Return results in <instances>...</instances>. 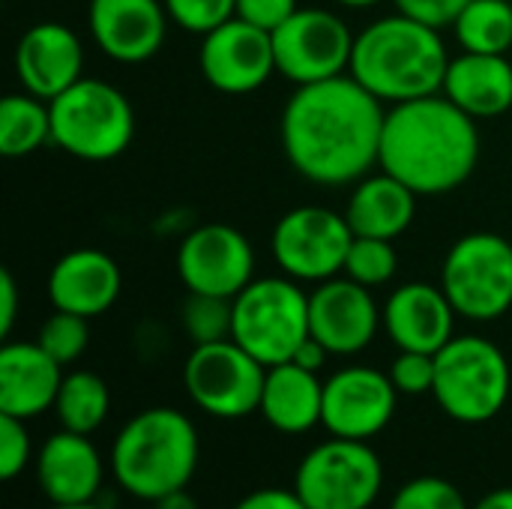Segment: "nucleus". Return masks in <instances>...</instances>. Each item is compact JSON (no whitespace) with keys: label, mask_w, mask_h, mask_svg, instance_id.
<instances>
[{"label":"nucleus","mask_w":512,"mask_h":509,"mask_svg":"<svg viewBox=\"0 0 512 509\" xmlns=\"http://www.w3.org/2000/svg\"><path fill=\"white\" fill-rule=\"evenodd\" d=\"M384 117V102L351 75L303 84L282 111V150L309 183H357L378 165Z\"/></svg>","instance_id":"nucleus-1"},{"label":"nucleus","mask_w":512,"mask_h":509,"mask_svg":"<svg viewBox=\"0 0 512 509\" xmlns=\"http://www.w3.org/2000/svg\"><path fill=\"white\" fill-rule=\"evenodd\" d=\"M477 162V120L444 93L408 99L387 111L378 165L417 195H444L462 186Z\"/></svg>","instance_id":"nucleus-2"},{"label":"nucleus","mask_w":512,"mask_h":509,"mask_svg":"<svg viewBox=\"0 0 512 509\" xmlns=\"http://www.w3.org/2000/svg\"><path fill=\"white\" fill-rule=\"evenodd\" d=\"M447 66L450 54L438 27L396 12L357 33L348 72L381 102L399 105L441 93Z\"/></svg>","instance_id":"nucleus-3"},{"label":"nucleus","mask_w":512,"mask_h":509,"mask_svg":"<svg viewBox=\"0 0 512 509\" xmlns=\"http://www.w3.org/2000/svg\"><path fill=\"white\" fill-rule=\"evenodd\" d=\"M198 432L174 408H150L132 417L111 447V474L138 501L159 498L189 486L198 468Z\"/></svg>","instance_id":"nucleus-4"},{"label":"nucleus","mask_w":512,"mask_h":509,"mask_svg":"<svg viewBox=\"0 0 512 509\" xmlns=\"http://www.w3.org/2000/svg\"><path fill=\"white\" fill-rule=\"evenodd\" d=\"M48 108L51 141L84 162L117 159L135 135V111L126 93L99 78H78Z\"/></svg>","instance_id":"nucleus-5"},{"label":"nucleus","mask_w":512,"mask_h":509,"mask_svg":"<svg viewBox=\"0 0 512 509\" xmlns=\"http://www.w3.org/2000/svg\"><path fill=\"white\" fill-rule=\"evenodd\" d=\"M510 363L504 351L480 336H453L435 354V387L441 411L456 423H489L510 399Z\"/></svg>","instance_id":"nucleus-6"},{"label":"nucleus","mask_w":512,"mask_h":509,"mask_svg":"<svg viewBox=\"0 0 512 509\" xmlns=\"http://www.w3.org/2000/svg\"><path fill=\"white\" fill-rule=\"evenodd\" d=\"M231 339L267 369L291 363L294 351L309 339V294L291 276L252 279L234 297Z\"/></svg>","instance_id":"nucleus-7"},{"label":"nucleus","mask_w":512,"mask_h":509,"mask_svg":"<svg viewBox=\"0 0 512 509\" xmlns=\"http://www.w3.org/2000/svg\"><path fill=\"white\" fill-rule=\"evenodd\" d=\"M441 288L456 315L468 321L507 315L512 306V243L492 231L456 240L444 258Z\"/></svg>","instance_id":"nucleus-8"},{"label":"nucleus","mask_w":512,"mask_h":509,"mask_svg":"<svg viewBox=\"0 0 512 509\" xmlns=\"http://www.w3.org/2000/svg\"><path fill=\"white\" fill-rule=\"evenodd\" d=\"M384 486L378 453L366 441L333 438L297 468L294 492L309 509H369Z\"/></svg>","instance_id":"nucleus-9"},{"label":"nucleus","mask_w":512,"mask_h":509,"mask_svg":"<svg viewBox=\"0 0 512 509\" xmlns=\"http://www.w3.org/2000/svg\"><path fill=\"white\" fill-rule=\"evenodd\" d=\"M267 366L234 339L195 345L183 366L189 399L210 417L240 420L261 408Z\"/></svg>","instance_id":"nucleus-10"},{"label":"nucleus","mask_w":512,"mask_h":509,"mask_svg":"<svg viewBox=\"0 0 512 509\" xmlns=\"http://www.w3.org/2000/svg\"><path fill=\"white\" fill-rule=\"evenodd\" d=\"M354 231L345 213L330 207L288 210L273 228V258L285 276L300 282H327L345 270Z\"/></svg>","instance_id":"nucleus-11"},{"label":"nucleus","mask_w":512,"mask_h":509,"mask_svg":"<svg viewBox=\"0 0 512 509\" xmlns=\"http://www.w3.org/2000/svg\"><path fill=\"white\" fill-rule=\"evenodd\" d=\"M276 72L297 87L327 81L351 66L354 33L330 9H297L273 33Z\"/></svg>","instance_id":"nucleus-12"},{"label":"nucleus","mask_w":512,"mask_h":509,"mask_svg":"<svg viewBox=\"0 0 512 509\" xmlns=\"http://www.w3.org/2000/svg\"><path fill=\"white\" fill-rule=\"evenodd\" d=\"M177 273L189 294L234 300L255 273V252L246 234L231 225L210 222L183 237L177 249Z\"/></svg>","instance_id":"nucleus-13"},{"label":"nucleus","mask_w":512,"mask_h":509,"mask_svg":"<svg viewBox=\"0 0 512 509\" xmlns=\"http://www.w3.org/2000/svg\"><path fill=\"white\" fill-rule=\"evenodd\" d=\"M201 75L219 93H252L276 72L273 36L243 18H228L201 42Z\"/></svg>","instance_id":"nucleus-14"},{"label":"nucleus","mask_w":512,"mask_h":509,"mask_svg":"<svg viewBox=\"0 0 512 509\" xmlns=\"http://www.w3.org/2000/svg\"><path fill=\"white\" fill-rule=\"evenodd\" d=\"M396 384L372 366H351L324 384L321 426L333 438L369 441L384 432L396 414Z\"/></svg>","instance_id":"nucleus-15"},{"label":"nucleus","mask_w":512,"mask_h":509,"mask_svg":"<svg viewBox=\"0 0 512 509\" xmlns=\"http://www.w3.org/2000/svg\"><path fill=\"white\" fill-rule=\"evenodd\" d=\"M381 324L375 297L354 279H327L309 294V333L339 357H351L375 339Z\"/></svg>","instance_id":"nucleus-16"},{"label":"nucleus","mask_w":512,"mask_h":509,"mask_svg":"<svg viewBox=\"0 0 512 509\" xmlns=\"http://www.w3.org/2000/svg\"><path fill=\"white\" fill-rule=\"evenodd\" d=\"M87 21L105 57L144 63L165 42L168 9L159 0H90Z\"/></svg>","instance_id":"nucleus-17"},{"label":"nucleus","mask_w":512,"mask_h":509,"mask_svg":"<svg viewBox=\"0 0 512 509\" xmlns=\"http://www.w3.org/2000/svg\"><path fill=\"white\" fill-rule=\"evenodd\" d=\"M84 69L81 39L60 21L33 24L15 45V75L21 87L45 102L69 90Z\"/></svg>","instance_id":"nucleus-18"},{"label":"nucleus","mask_w":512,"mask_h":509,"mask_svg":"<svg viewBox=\"0 0 512 509\" xmlns=\"http://www.w3.org/2000/svg\"><path fill=\"white\" fill-rule=\"evenodd\" d=\"M456 309L444 288L429 282H408L396 288L384 306V327L399 351L438 354L453 339Z\"/></svg>","instance_id":"nucleus-19"},{"label":"nucleus","mask_w":512,"mask_h":509,"mask_svg":"<svg viewBox=\"0 0 512 509\" xmlns=\"http://www.w3.org/2000/svg\"><path fill=\"white\" fill-rule=\"evenodd\" d=\"M63 366L39 342H6L0 348V414L30 420L54 408Z\"/></svg>","instance_id":"nucleus-20"},{"label":"nucleus","mask_w":512,"mask_h":509,"mask_svg":"<svg viewBox=\"0 0 512 509\" xmlns=\"http://www.w3.org/2000/svg\"><path fill=\"white\" fill-rule=\"evenodd\" d=\"M120 267L111 255L99 249L66 252L48 276V297L54 309L72 312L81 318H96L108 312L120 297Z\"/></svg>","instance_id":"nucleus-21"},{"label":"nucleus","mask_w":512,"mask_h":509,"mask_svg":"<svg viewBox=\"0 0 512 509\" xmlns=\"http://www.w3.org/2000/svg\"><path fill=\"white\" fill-rule=\"evenodd\" d=\"M102 456L87 435L57 432L36 453V483L51 504L96 501L102 486Z\"/></svg>","instance_id":"nucleus-22"},{"label":"nucleus","mask_w":512,"mask_h":509,"mask_svg":"<svg viewBox=\"0 0 512 509\" xmlns=\"http://www.w3.org/2000/svg\"><path fill=\"white\" fill-rule=\"evenodd\" d=\"M441 93L474 120L507 114L512 108V63L507 54L462 51L450 57Z\"/></svg>","instance_id":"nucleus-23"},{"label":"nucleus","mask_w":512,"mask_h":509,"mask_svg":"<svg viewBox=\"0 0 512 509\" xmlns=\"http://www.w3.org/2000/svg\"><path fill=\"white\" fill-rule=\"evenodd\" d=\"M414 210H417V192L405 186L399 177L381 171L357 183V189L348 198L345 219L354 237L396 240L414 222Z\"/></svg>","instance_id":"nucleus-24"},{"label":"nucleus","mask_w":512,"mask_h":509,"mask_svg":"<svg viewBox=\"0 0 512 509\" xmlns=\"http://www.w3.org/2000/svg\"><path fill=\"white\" fill-rule=\"evenodd\" d=\"M258 411L282 435L309 432L324 414V384L318 381V372H309L297 363L270 366Z\"/></svg>","instance_id":"nucleus-25"},{"label":"nucleus","mask_w":512,"mask_h":509,"mask_svg":"<svg viewBox=\"0 0 512 509\" xmlns=\"http://www.w3.org/2000/svg\"><path fill=\"white\" fill-rule=\"evenodd\" d=\"M51 141V108L33 93H9L0 102V153L21 159Z\"/></svg>","instance_id":"nucleus-26"},{"label":"nucleus","mask_w":512,"mask_h":509,"mask_svg":"<svg viewBox=\"0 0 512 509\" xmlns=\"http://www.w3.org/2000/svg\"><path fill=\"white\" fill-rule=\"evenodd\" d=\"M462 51L474 54H507L512 48L510 0H468L453 21Z\"/></svg>","instance_id":"nucleus-27"},{"label":"nucleus","mask_w":512,"mask_h":509,"mask_svg":"<svg viewBox=\"0 0 512 509\" xmlns=\"http://www.w3.org/2000/svg\"><path fill=\"white\" fill-rule=\"evenodd\" d=\"M108 408H111V396L99 375H93V372L63 375L54 411L66 432H78V435L96 432L105 423Z\"/></svg>","instance_id":"nucleus-28"},{"label":"nucleus","mask_w":512,"mask_h":509,"mask_svg":"<svg viewBox=\"0 0 512 509\" xmlns=\"http://www.w3.org/2000/svg\"><path fill=\"white\" fill-rule=\"evenodd\" d=\"M180 321H183L186 336L195 345H210V342L231 339L234 300L210 297V294H189L183 309H180Z\"/></svg>","instance_id":"nucleus-29"},{"label":"nucleus","mask_w":512,"mask_h":509,"mask_svg":"<svg viewBox=\"0 0 512 509\" xmlns=\"http://www.w3.org/2000/svg\"><path fill=\"white\" fill-rule=\"evenodd\" d=\"M399 270V255L393 249L390 240H378V237H354L348 258H345V276L366 285V288H378L384 282H390Z\"/></svg>","instance_id":"nucleus-30"},{"label":"nucleus","mask_w":512,"mask_h":509,"mask_svg":"<svg viewBox=\"0 0 512 509\" xmlns=\"http://www.w3.org/2000/svg\"><path fill=\"white\" fill-rule=\"evenodd\" d=\"M87 321H90V318H81V315L54 309V315L39 327L36 342H39L60 366L75 363V360L87 351V342H90Z\"/></svg>","instance_id":"nucleus-31"},{"label":"nucleus","mask_w":512,"mask_h":509,"mask_svg":"<svg viewBox=\"0 0 512 509\" xmlns=\"http://www.w3.org/2000/svg\"><path fill=\"white\" fill-rule=\"evenodd\" d=\"M390 509H471L465 504L462 492L441 477H417L405 483Z\"/></svg>","instance_id":"nucleus-32"},{"label":"nucleus","mask_w":512,"mask_h":509,"mask_svg":"<svg viewBox=\"0 0 512 509\" xmlns=\"http://www.w3.org/2000/svg\"><path fill=\"white\" fill-rule=\"evenodd\" d=\"M168 9V18L198 36H207L228 18H234L237 0H162Z\"/></svg>","instance_id":"nucleus-33"},{"label":"nucleus","mask_w":512,"mask_h":509,"mask_svg":"<svg viewBox=\"0 0 512 509\" xmlns=\"http://www.w3.org/2000/svg\"><path fill=\"white\" fill-rule=\"evenodd\" d=\"M390 381L399 393L423 396L435 387V354L423 351H402L390 366Z\"/></svg>","instance_id":"nucleus-34"},{"label":"nucleus","mask_w":512,"mask_h":509,"mask_svg":"<svg viewBox=\"0 0 512 509\" xmlns=\"http://www.w3.org/2000/svg\"><path fill=\"white\" fill-rule=\"evenodd\" d=\"M27 420L0 414V477L15 480L27 462H30V435H27Z\"/></svg>","instance_id":"nucleus-35"},{"label":"nucleus","mask_w":512,"mask_h":509,"mask_svg":"<svg viewBox=\"0 0 512 509\" xmlns=\"http://www.w3.org/2000/svg\"><path fill=\"white\" fill-rule=\"evenodd\" d=\"M297 0H237L234 15L273 33L279 24H285L294 12H297Z\"/></svg>","instance_id":"nucleus-36"},{"label":"nucleus","mask_w":512,"mask_h":509,"mask_svg":"<svg viewBox=\"0 0 512 509\" xmlns=\"http://www.w3.org/2000/svg\"><path fill=\"white\" fill-rule=\"evenodd\" d=\"M396 9L408 18H417L429 27H450L468 0H393Z\"/></svg>","instance_id":"nucleus-37"},{"label":"nucleus","mask_w":512,"mask_h":509,"mask_svg":"<svg viewBox=\"0 0 512 509\" xmlns=\"http://www.w3.org/2000/svg\"><path fill=\"white\" fill-rule=\"evenodd\" d=\"M234 509H309L303 504V498L291 489H258L252 495H246Z\"/></svg>","instance_id":"nucleus-38"},{"label":"nucleus","mask_w":512,"mask_h":509,"mask_svg":"<svg viewBox=\"0 0 512 509\" xmlns=\"http://www.w3.org/2000/svg\"><path fill=\"white\" fill-rule=\"evenodd\" d=\"M15 315H18V288H15L12 273L3 267V270H0V336H3V339L12 333Z\"/></svg>","instance_id":"nucleus-39"},{"label":"nucleus","mask_w":512,"mask_h":509,"mask_svg":"<svg viewBox=\"0 0 512 509\" xmlns=\"http://www.w3.org/2000/svg\"><path fill=\"white\" fill-rule=\"evenodd\" d=\"M327 357H330V351L309 333V339L294 351L291 363H297V366H303V369H309V372H321V366L327 363Z\"/></svg>","instance_id":"nucleus-40"},{"label":"nucleus","mask_w":512,"mask_h":509,"mask_svg":"<svg viewBox=\"0 0 512 509\" xmlns=\"http://www.w3.org/2000/svg\"><path fill=\"white\" fill-rule=\"evenodd\" d=\"M153 509H198V504L192 501V495H186V489H180V492H171V495L159 498Z\"/></svg>","instance_id":"nucleus-41"},{"label":"nucleus","mask_w":512,"mask_h":509,"mask_svg":"<svg viewBox=\"0 0 512 509\" xmlns=\"http://www.w3.org/2000/svg\"><path fill=\"white\" fill-rule=\"evenodd\" d=\"M471 509H512V489H495Z\"/></svg>","instance_id":"nucleus-42"},{"label":"nucleus","mask_w":512,"mask_h":509,"mask_svg":"<svg viewBox=\"0 0 512 509\" xmlns=\"http://www.w3.org/2000/svg\"><path fill=\"white\" fill-rule=\"evenodd\" d=\"M48 509H105V507H99L96 501H87V504H51Z\"/></svg>","instance_id":"nucleus-43"},{"label":"nucleus","mask_w":512,"mask_h":509,"mask_svg":"<svg viewBox=\"0 0 512 509\" xmlns=\"http://www.w3.org/2000/svg\"><path fill=\"white\" fill-rule=\"evenodd\" d=\"M336 3L351 6V9H366V6H375V3H381V0H336Z\"/></svg>","instance_id":"nucleus-44"}]
</instances>
